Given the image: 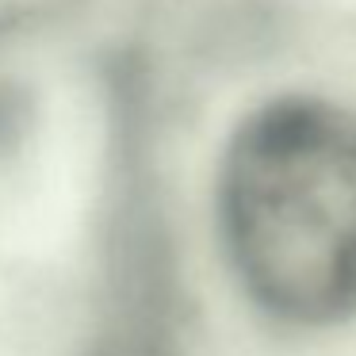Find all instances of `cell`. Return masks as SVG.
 Masks as SVG:
<instances>
[{"instance_id": "1", "label": "cell", "mask_w": 356, "mask_h": 356, "mask_svg": "<svg viewBox=\"0 0 356 356\" xmlns=\"http://www.w3.org/2000/svg\"><path fill=\"white\" fill-rule=\"evenodd\" d=\"M218 226L268 314L302 325L356 314V111L280 96L245 115L218 169Z\"/></svg>"}]
</instances>
